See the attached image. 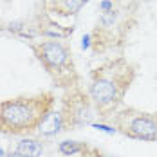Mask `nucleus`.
<instances>
[{
    "label": "nucleus",
    "instance_id": "f257e3e1",
    "mask_svg": "<svg viewBox=\"0 0 157 157\" xmlns=\"http://www.w3.org/2000/svg\"><path fill=\"white\" fill-rule=\"evenodd\" d=\"M136 71L125 58L109 60L99 65L90 76L89 98L101 117H112L134 81Z\"/></svg>",
    "mask_w": 157,
    "mask_h": 157
},
{
    "label": "nucleus",
    "instance_id": "f03ea898",
    "mask_svg": "<svg viewBox=\"0 0 157 157\" xmlns=\"http://www.w3.org/2000/svg\"><path fill=\"white\" fill-rule=\"evenodd\" d=\"M54 107V94L18 96L0 103V132L7 136H24L38 130Z\"/></svg>",
    "mask_w": 157,
    "mask_h": 157
},
{
    "label": "nucleus",
    "instance_id": "7ed1b4c3",
    "mask_svg": "<svg viewBox=\"0 0 157 157\" xmlns=\"http://www.w3.org/2000/svg\"><path fill=\"white\" fill-rule=\"evenodd\" d=\"M29 47L58 87L71 89L78 83L72 52L67 44H63L62 40H42V42H31Z\"/></svg>",
    "mask_w": 157,
    "mask_h": 157
},
{
    "label": "nucleus",
    "instance_id": "20e7f679",
    "mask_svg": "<svg viewBox=\"0 0 157 157\" xmlns=\"http://www.w3.org/2000/svg\"><path fill=\"white\" fill-rule=\"evenodd\" d=\"M110 119L117 126L116 130L123 132L132 139L157 141V116L128 109L123 112H116Z\"/></svg>",
    "mask_w": 157,
    "mask_h": 157
},
{
    "label": "nucleus",
    "instance_id": "39448f33",
    "mask_svg": "<svg viewBox=\"0 0 157 157\" xmlns=\"http://www.w3.org/2000/svg\"><path fill=\"white\" fill-rule=\"evenodd\" d=\"M62 117L65 123V130L67 128H74L79 125H90L92 121V112H96L90 98L83 94L81 90H71L69 94L63 98L62 103Z\"/></svg>",
    "mask_w": 157,
    "mask_h": 157
},
{
    "label": "nucleus",
    "instance_id": "423d86ee",
    "mask_svg": "<svg viewBox=\"0 0 157 157\" xmlns=\"http://www.w3.org/2000/svg\"><path fill=\"white\" fill-rule=\"evenodd\" d=\"M89 0H42L44 11L56 16H74Z\"/></svg>",
    "mask_w": 157,
    "mask_h": 157
},
{
    "label": "nucleus",
    "instance_id": "0eeeda50",
    "mask_svg": "<svg viewBox=\"0 0 157 157\" xmlns=\"http://www.w3.org/2000/svg\"><path fill=\"white\" fill-rule=\"evenodd\" d=\"M62 130H65V123H63V117H62V112L60 110L58 112L52 110L49 114V117L42 123V126L38 128V132L42 136H54V134H58Z\"/></svg>",
    "mask_w": 157,
    "mask_h": 157
},
{
    "label": "nucleus",
    "instance_id": "6e6552de",
    "mask_svg": "<svg viewBox=\"0 0 157 157\" xmlns=\"http://www.w3.org/2000/svg\"><path fill=\"white\" fill-rule=\"evenodd\" d=\"M16 154H20L22 157H42L44 154V146L34 139H22L16 144Z\"/></svg>",
    "mask_w": 157,
    "mask_h": 157
},
{
    "label": "nucleus",
    "instance_id": "1a4fd4ad",
    "mask_svg": "<svg viewBox=\"0 0 157 157\" xmlns=\"http://www.w3.org/2000/svg\"><path fill=\"white\" fill-rule=\"evenodd\" d=\"M58 150H60V154L65 157H71V155H76L79 152H83V146L76 141H62L60 143V146H58Z\"/></svg>",
    "mask_w": 157,
    "mask_h": 157
},
{
    "label": "nucleus",
    "instance_id": "9d476101",
    "mask_svg": "<svg viewBox=\"0 0 157 157\" xmlns=\"http://www.w3.org/2000/svg\"><path fill=\"white\" fill-rule=\"evenodd\" d=\"M96 130H101V132H107V134H116V128L114 126H109V125H103V123H92Z\"/></svg>",
    "mask_w": 157,
    "mask_h": 157
},
{
    "label": "nucleus",
    "instance_id": "9b49d317",
    "mask_svg": "<svg viewBox=\"0 0 157 157\" xmlns=\"http://www.w3.org/2000/svg\"><path fill=\"white\" fill-rule=\"evenodd\" d=\"M90 45H92V42H90V34H85V36L81 38V49H83V51H89Z\"/></svg>",
    "mask_w": 157,
    "mask_h": 157
},
{
    "label": "nucleus",
    "instance_id": "f8f14e48",
    "mask_svg": "<svg viewBox=\"0 0 157 157\" xmlns=\"http://www.w3.org/2000/svg\"><path fill=\"white\" fill-rule=\"evenodd\" d=\"M6 157H22V155H20V154H16V152H9Z\"/></svg>",
    "mask_w": 157,
    "mask_h": 157
},
{
    "label": "nucleus",
    "instance_id": "ddd939ff",
    "mask_svg": "<svg viewBox=\"0 0 157 157\" xmlns=\"http://www.w3.org/2000/svg\"><path fill=\"white\" fill-rule=\"evenodd\" d=\"M0 157H6V152H4L2 148H0Z\"/></svg>",
    "mask_w": 157,
    "mask_h": 157
}]
</instances>
